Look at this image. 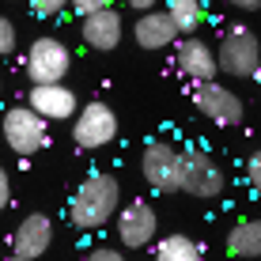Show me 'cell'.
I'll return each instance as SVG.
<instances>
[{"label":"cell","mask_w":261,"mask_h":261,"mask_svg":"<svg viewBox=\"0 0 261 261\" xmlns=\"http://www.w3.org/2000/svg\"><path fill=\"white\" fill-rule=\"evenodd\" d=\"M216 57H220V68L227 72V76H239V80L254 76L257 65H261V42H257V34L250 31V27H231L220 38Z\"/></svg>","instance_id":"7a4b0ae2"},{"label":"cell","mask_w":261,"mask_h":261,"mask_svg":"<svg viewBox=\"0 0 261 261\" xmlns=\"http://www.w3.org/2000/svg\"><path fill=\"white\" fill-rule=\"evenodd\" d=\"M246 178H250V186H254V193L261 197V151H254V155H250V163H246Z\"/></svg>","instance_id":"ffe728a7"},{"label":"cell","mask_w":261,"mask_h":261,"mask_svg":"<svg viewBox=\"0 0 261 261\" xmlns=\"http://www.w3.org/2000/svg\"><path fill=\"white\" fill-rule=\"evenodd\" d=\"M80 31H84V42L91 49L110 53V49H118V42H121V15L114 12V8H98V12L84 15Z\"/></svg>","instance_id":"7c38bea8"},{"label":"cell","mask_w":261,"mask_h":261,"mask_svg":"<svg viewBox=\"0 0 261 261\" xmlns=\"http://www.w3.org/2000/svg\"><path fill=\"white\" fill-rule=\"evenodd\" d=\"M193 106L197 114H204L208 121L216 125H239L242 121V102L235 91H227V87L212 84V80H201L193 91Z\"/></svg>","instance_id":"52a82bcc"},{"label":"cell","mask_w":261,"mask_h":261,"mask_svg":"<svg viewBox=\"0 0 261 261\" xmlns=\"http://www.w3.org/2000/svg\"><path fill=\"white\" fill-rule=\"evenodd\" d=\"M49 239H53V223H49V216H42V212H31L27 220L15 227V235H12V254L15 257H23V261H31V257H42L49 250Z\"/></svg>","instance_id":"30bf717a"},{"label":"cell","mask_w":261,"mask_h":261,"mask_svg":"<svg viewBox=\"0 0 261 261\" xmlns=\"http://www.w3.org/2000/svg\"><path fill=\"white\" fill-rule=\"evenodd\" d=\"M174 65L182 76H190V80H212L216 76V68H220V57L212 53L208 42H201V38H186V42H178V53H174Z\"/></svg>","instance_id":"8fae6325"},{"label":"cell","mask_w":261,"mask_h":261,"mask_svg":"<svg viewBox=\"0 0 261 261\" xmlns=\"http://www.w3.org/2000/svg\"><path fill=\"white\" fill-rule=\"evenodd\" d=\"M167 12L174 15V23H178V31H182V34H193L197 27L204 23L201 0H167Z\"/></svg>","instance_id":"e0dca14e"},{"label":"cell","mask_w":261,"mask_h":261,"mask_svg":"<svg viewBox=\"0 0 261 261\" xmlns=\"http://www.w3.org/2000/svg\"><path fill=\"white\" fill-rule=\"evenodd\" d=\"M223 170L216 163L212 155H204V151H186L182 155V190L193 193V197H216L223 193Z\"/></svg>","instance_id":"ba28073f"},{"label":"cell","mask_w":261,"mask_h":261,"mask_svg":"<svg viewBox=\"0 0 261 261\" xmlns=\"http://www.w3.org/2000/svg\"><path fill=\"white\" fill-rule=\"evenodd\" d=\"M133 8H137V12H148V8H155V0H129Z\"/></svg>","instance_id":"d4e9b609"},{"label":"cell","mask_w":261,"mask_h":261,"mask_svg":"<svg viewBox=\"0 0 261 261\" xmlns=\"http://www.w3.org/2000/svg\"><path fill=\"white\" fill-rule=\"evenodd\" d=\"M4 140L12 144L19 155H34L46 148V118L34 106H15L4 114Z\"/></svg>","instance_id":"5b68a950"},{"label":"cell","mask_w":261,"mask_h":261,"mask_svg":"<svg viewBox=\"0 0 261 261\" xmlns=\"http://www.w3.org/2000/svg\"><path fill=\"white\" fill-rule=\"evenodd\" d=\"M140 170H144V182H148L151 190H159V193H178L182 190V155L163 140H151L148 148H144Z\"/></svg>","instance_id":"3957f363"},{"label":"cell","mask_w":261,"mask_h":261,"mask_svg":"<svg viewBox=\"0 0 261 261\" xmlns=\"http://www.w3.org/2000/svg\"><path fill=\"white\" fill-rule=\"evenodd\" d=\"M8 197H12V186H8V170L0 167V208H8Z\"/></svg>","instance_id":"603a6c76"},{"label":"cell","mask_w":261,"mask_h":261,"mask_svg":"<svg viewBox=\"0 0 261 261\" xmlns=\"http://www.w3.org/2000/svg\"><path fill=\"white\" fill-rule=\"evenodd\" d=\"M118 201H121V190H118V178L114 174H87L84 182H80V190L72 193V204H68L72 227L98 231L118 212Z\"/></svg>","instance_id":"6da1fadb"},{"label":"cell","mask_w":261,"mask_h":261,"mask_svg":"<svg viewBox=\"0 0 261 261\" xmlns=\"http://www.w3.org/2000/svg\"><path fill=\"white\" fill-rule=\"evenodd\" d=\"M114 137H118V114L106 102H87L84 110L76 114L72 140H76L80 148H87V151L106 148V144H114Z\"/></svg>","instance_id":"277c9868"},{"label":"cell","mask_w":261,"mask_h":261,"mask_svg":"<svg viewBox=\"0 0 261 261\" xmlns=\"http://www.w3.org/2000/svg\"><path fill=\"white\" fill-rule=\"evenodd\" d=\"M155 254L163 257V261H197V257L204 254V250L197 246L190 235H167V239H159Z\"/></svg>","instance_id":"2e32d148"},{"label":"cell","mask_w":261,"mask_h":261,"mask_svg":"<svg viewBox=\"0 0 261 261\" xmlns=\"http://www.w3.org/2000/svg\"><path fill=\"white\" fill-rule=\"evenodd\" d=\"M133 34H137L140 49H163V46H170L182 31H178V23H174V15H170V12H151V8H148V12L137 19Z\"/></svg>","instance_id":"5bb4252c"},{"label":"cell","mask_w":261,"mask_h":261,"mask_svg":"<svg viewBox=\"0 0 261 261\" xmlns=\"http://www.w3.org/2000/svg\"><path fill=\"white\" fill-rule=\"evenodd\" d=\"M254 80H257V84H261V65H257V72H254Z\"/></svg>","instance_id":"484cf974"},{"label":"cell","mask_w":261,"mask_h":261,"mask_svg":"<svg viewBox=\"0 0 261 261\" xmlns=\"http://www.w3.org/2000/svg\"><path fill=\"white\" fill-rule=\"evenodd\" d=\"M118 239L125 250H144L155 239V208L144 201H129L118 216Z\"/></svg>","instance_id":"9c48e42d"},{"label":"cell","mask_w":261,"mask_h":261,"mask_svg":"<svg viewBox=\"0 0 261 261\" xmlns=\"http://www.w3.org/2000/svg\"><path fill=\"white\" fill-rule=\"evenodd\" d=\"M121 254L118 250H110V246H98V250H87V261H118Z\"/></svg>","instance_id":"7402d4cb"},{"label":"cell","mask_w":261,"mask_h":261,"mask_svg":"<svg viewBox=\"0 0 261 261\" xmlns=\"http://www.w3.org/2000/svg\"><path fill=\"white\" fill-rule=\"evenodd\" d=\"M31 106L46 121H65V118L76 114V95H72L61 80L57 84H34L31 87Z\"/></svg>","instance_id":"4fadbf2b"},{"label":"cell","mask_w":261,"mask_h":261,"mask_svg":"<svg viewBox=\"0 0 261 261\" xmlns=\"http://www.w3.org/2000/svg\"><path fill=\"white\" fill-rule=\"evenodd\" d=\"M72 8H76L80 15H91L98 8H110V0H72Z\"/></svg>","instance_id":"44dd1931"},{"label":"cell","mask_w":261,"mask_h":261,"mask_svg":"<svg viewBox=\"0 0 261 261\" xmlns=\"http://www.w3.org/2000/svg\"><path fill=\"white\" fill-rule=\"evenodd\" d=\"M65 4H72V0H31L34 15H42V19H53V15L65 12Z\"/></svg>","instance_id":"ac0fdd59"},{"label":"cell","mask_w":261,"mask_h":261,"mask_svg":"<svg viewBox=\"0 0 261 261\" xmlns=\"http://www.w3.org/2000/svg\"><path fill=\"white\" fill-rule=\"evenodd\" d=\"M235 8H242V12H254V8H261V0H231Z\"/></svg>","instance_id":"cb8c5ba5"},{"label":"cell","mask_w":261,"mask_h":261,"mask_svg":"<svg viewBox=\"0 0 261 261\" xmlns=\"http://www.w3.org/2000/svg\"><path fill=\"white\" fill-rule=\"evenodd\" d=\"M8 53H15V27L12 19L0 15V57H8Z\"/></svg>","instance_id":"d6986e66"},{"label":"cell","mask_w":261,"mask_h":261,"mask_svg":"<svg viewBox=\"0 0 261 261\" xmlns=\"http://www.w3.org/2000/svg\"><path fill=\"white\" fill-rule=\"evenodd\" d=\"M227 250L235 257H261V220H239L227 235Z\"/></svg>","instance_id":"9a60e30c"},{"label":"cell","mask_w":261,"mask_h":261,"mask_svg":"<svg viewBox=\"0 0 261 261\" xmlns=\"http://www.w3.org/2000/svg\"><path fill=\"white\" fill-rule=\"evenodd\" d=\"M68 49L65 42L57 38H34L31 53H27V76H31V84H57V80H65L68 72Z\"/></svg>","instance_id":"8992f818"}]
</instances>
